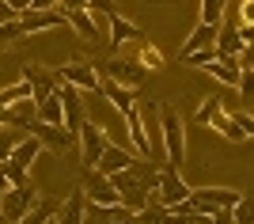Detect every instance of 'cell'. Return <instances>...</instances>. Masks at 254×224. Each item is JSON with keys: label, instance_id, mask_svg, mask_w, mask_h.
<instances>
[{"label": "cell", "instance_id": "6da1fadb", "mask_svg": "<svg viewBox=\"0 0 254 224\" xmlns=\"http://www.w3.org/2000/svg\"><path fill=\"white\" fill-rule=\"evenodd\" d=\"M159 126H163V156H167V167L182 171V160H186V137H182L179 110L159 107Z\"/></svg>", "mask_w": 254, "mask_h": 224}, {"label": "cell", "instance_id": "7a4b0ae2", "mask_svg": "<svg viewBox=\"0 0 254 224\" xmlns=\"http://www.w3.org/2000/svg\"><path fill=\"white\" fill-rule=\"evenodd\" d=\"M76 141H80V167H95L103 149L110 145V137L103 133L99 122H84V126L76 129Z\"/></svg>", "mask_w": 254, "mask_h": 224}, {"label": "cell", "instance_id": "3957f363", "mask_svg": "<svg viewBox=\"0 0 254 224\" xmlns=\"http://www.w3.org/2000/svg\"><path fill=\"white\" fill-rule=\"evenodd\" d=\"M159 205H182V202H190V182H182V171L175 167H159Z\"/></svg>", "mask_w": 254, "mask_h": 224}, {"label": "cell", "instance_id": "277c9868", "mask_svg": "<svg viewBox=\"0 0 254 224\" xmlns=\"http://www.w3.org/2000/svg\"><path fill=\"white\" fill-rule=\"evenodd\" d=\"M84 194H87V202L91 205H118V190H114V182H110V175H103V171L95 167H84Z\"/></svg>", "mask_w": 254, "mask_h": 224}, {"label": "cell", "instance_id": "5b68a950", "mask_svg": "<svg viewBox=\"0 0 254 224\" xmlns=\"http://www.w3.org/2000/svg\"><path fill=\"white\" fill-rule=\"evenodd\" d=\"M31 205H38V198H34V186L31 182H23V186H8L4 190V202H0V213H4V221L15 224Z\"/></svg>", "mask_w": 254, "mask_h": 224}, {"label": "cell", "instance_id": "8992f818", "mask_svg": "<svg viewBox=\"0 0 254 224\" xmlns=\"http://www.w3.org/2000/svg\"><path fill=\"white\" fill-rule=\"evenodd\" d=\"M57 95H61V110H64V129L76 137V129L87 122L84 114V99H80V87L64 84V80H57Z\"/></svg>", "mask_w": 254, "mask_h": 224}, {"label": "cell", "instance_id": "52a82bcc", "mask_svg": "<svg viewBox=\"0 0 254 224\" xmlns=\"http://www.w3.org/2000/svg\"><path fill=\"white\" fill-rule=\"evenodd\" d=\"M243 194L239 190H228V186H201V190H190V205L193 209H232Z\"/></svg>", "mask_w": 254, "mask_h": 224}, {"label": "cell", "instance_id": "ba28073f", "mask_svg": "<svg viewBox=\"0 0 254 224\" xmlns=\"http://www.w3.org/2000/svg\"><path fill=\"white\" fill-rule=\"evenodd\" d=\"M103 73H106V80H114V84L129 87V91L144 84V65L126 61V57H114V61H106V65H103Z\"/></svg>", "mask_w": 254, "mask_h": 224}, {"label": "cell", "instance_id": "9c48e42d", "mask_svg": "<svg viewBox=\"0 0 254 224\" xmlns=\"http://www.w3.org/2000/svg\"><path fill=\"white\" fill-rule=\"evenodd\" d=\"M57 80H64V84L80 87V91H99V87H103V76H99L91 65H84V61H68V65H61Z\"/></svg>", "mask_w": 254, "mask_h": 224}, {"label": "cell", "instance_id": "30bf717a", "mask_svg": "<svg viewBox=\"0 0 254 224\" xmlns=\"http://www.w3.org/2000/svg\"><path fill=\"white\" fill-rule=\"evenodd\" d=\"M27 133L42 141V149H57V152L72 141V133H68L64 126H50V122H42V118H31V122H27Z\"/></svg>", "mask_w": 254, "mask_h": 224}, {"label": "cell", "instance_id": "8fae6325", "mask_svg": "<svg viewBox=\"0 0 254 224\" xmlns=\"http://www.w3.org/2000/svg\"><path fill=\"white\" fill-rule=\"evenodd\" d=\"M126 133H129V145H133V156H137V160H152V145H148V133H144L140 103L126 114Z\"/></svg>", "mask_w": 254, "mask_h": 224}, {"label": "cell", "instance_id": "7c38bea8", "mask_svg": "<svg viewBox=\"0 0 254 224\" xmlns=\"http://www.w3.org/2000/svg\"><path fill=\"white\" fill-rule=\"evenodd\" d=\"M19 23H23L27 34H38V31H50V27H61V23H68V19H64V8H50V11L27 8V11H19Z\"/></svg>", "mask_w": 254, "mask_h": 224}, {"label": "cell", "instance_id": "4fadbf2b", "mask_svg": "<svg viewBox=\"0 0 254 224\" xmlns=\"http://www.w3.org/2000/svg\"><path fill=\"white\" fill-rule=\"evenodd\" d=\"M133 149H126V145H106L103 149V156H99V163H95V171H103V175H118V171H126V167H133Z\"/></svg>", "mask_w": 254, "mask_h": 224}, {"label": "cell", "instance_id": "5bb4252c", "mask_svg": "<svg viewBox=\"0 0 254 224\" xmlns=\"http://www.w3.org/2000/svg\"><path fill=\"white\" fill-rule=\"evenodd\" d=\"M64 19L76 27V34L80 38H87V42H99L103 38V19H95L87 8H80V11H64Z\"/></svg>", "mask_w": 254, "mask_h": 224}, {"label": "cell", "instance_id": "9a60e30c", "mask_svg": "<svg viewBox=\"0 0 254 224\" xmlns=\"http://www.w3.org/2000/svg\"><path fill=\"white\" fill-rule=\"evenodd\" d=\"M84 221H87V194L80 186V190H72L64 198L61 213H57V224H84Z\"/></svg>", "mask_w": 254, "mask_h": 224}, {"label": "cell", "instance_id": "2e32d148", "mask_svg": "<svg viewBox=\"0 0 254 224\" xmlns=\"http://www.w3.org/2000/svg\"><path fill=\"white\" fill-rule=\"evenodd\" d=\"M247 50L243 34H239V27L235 23H220V31H216V54L220 57H239Z\"/></svg>", "mask_w": 254, "mask_h": 224}, {"label": "cell", "instance_id": "e0dca14e", "mask_svg": "<svg viewBox=\"0 0 254 224\" xmlns=\"http://www.w3.org/2000/svg\"><path fill=\"white\" fill-rule=\"evenodd\" d=\"M23 80H31L34 103H42V99H50L53 91H57V76L46 73V69H38V65H27V69H23Z\"/></svg>", "mask_w": 254, "mask_h": 224}, {"label": "cell", "instance_id": "ac0fdd59", "mask_svg": "<svg viewBox=\"0 0 254 224\" xmlns=\"http://www.w3.org/2000/svg\"><path fill=\"white\" fill-rule=\"evenodd\" d=\"M99 95H106V99H110V107H114V110H118L122 118H126L129 110L137 107V95H133L129 87L114 84V80H103V87H99Z\"/></svg>", "mask_w": 254, "mask_h": 224}, {"label": "cell", "instance_id": "d6986e66", "mask_svg": "<svg viewBox=\"0 0 254 224\" xmlns=\"http://www.w3.org/2000/svg\"><path fill=\"white\" fill-rule=\"evenodd\" d=\"M205 69H209V76L220 80L224 87H239V73H243V69H239V57H216V61H209Z\"/></svg>", "mask_w": 254, "mask_h": 224}, {"label": "cell", "instance_id": "ffe728a7", "mask_svg": "<svg viewBox=\"0 0 254 224\" xmlns=\"http://www.w3.org/2000/svg\"><path fill=\"white\" fill-rule=\"evenodd\" d=\"M205 126H212V129H216V133H224V137H228V141H243V137H247L243 129L235 126V118L228 114V110H224V103H216V107H212V114L205 118Z\"/></svg>", "mask_w": 254, "mask_h": 224}, {"label": "cell", "instance_id": "44dd1931", "mask_svg": "<svg viewBox=\"0 0 254 224\" xmlns=\"http://www.w3.org/2000/svg\"><path fill=\"white\" fill-rule=\"evenodd\" d=\"M216 31H220V27L197 23V27H193V34L186 38V42H182V61H186L190 54H197V50H205V46H216Z\"/></svg>", "mask_w": 254, "mask_h": 224}, {"label": "cell", "instance_id": "7402d4cb", "mask_svg": "<svg viewBox=\"0 0 254 224\" xmlns=\"http://www.w3.org/2000/svg\"><path fill=\"white\" fill-rule=\"evenodd\" d=\"M38 152H42V141H38V137H31V133H27V137H23L19 145L11 149L8 163H11V167H23V171H27V167H31V163H34V156H38Z\"/></svg>", "mask_w": 254, "mask_h": 224}, {"label": "cell", "instance_id": "603a6c76", "mask_svg": "<svg viewBox=\"0 0 254 224\" xmlns=\"http://www.w3.org/2000/svg\"><path fill=\"white\" fill-rule=\"evenodd\" d=\"M106 27H110V46H122V42H137L140 31H137V23H129L122 19V15H106Z\"/></svg>", "mask_w": 254, "mask_h": 224}, {"label": "cell", "instance_id": "cb8c5ba5", "mask_svg": "<svg viewBox=\"0 0 254 224\" xmlns=\"http://www.w3.org/2000/svg\"><path fill=\"white\" fill-rule=\"evenodd\" d=\"M38 118L50 122V126H64V110H61V95H57V91H53L50 99L38 103Z\"/></svg>", "mask_w": 254, "mask_h": 224}, {"label": "cell", "instance_id": "d4e9b609", "mask_svg": "<svg viewBox=\"0 0 254 224\" xmlns=\"http://www.w3.org/2000/svg\"><path fill=\"white\" fill-rule=\"evenodd\" d=\"M23 99H34L31 80H19V84L4 87V91H0V107H15V103H23Z\"/></svg>", "mask_w": 254, "mask_h": 224}, {"label": "cell", "instance_id": "484cf974", "mask_svg": "<svg viewBox=\"0 0 254 224\" xmlns=\"http://www.w3.org/2000/svg\"><path fill=\"white\" fill-rule=\"evenodd\" d=\"M224 15H228V0H201V23L220 27Z\"/></svg>", "mask_w": 254, "mask_h": 224}, {"label": "cell", "instance_id": "4316f807", "mask_svg": "<svg viewBox=\"0 0 254 224\" xmlns=\"http://www.w3.org/2000/svg\"><path fill=\"white\" fill-rule=\"evenodd\" d=\"M53 217H57V205L46 202V205H31V209H27L15 224H46V221H53Z\"/></svg>", "mask_w": 254, "mask_h": 224}, {"label": "cell", "instance_id": "83f0119b", "mask_svg": "<svg viewBox=\"0 0 254 224\" xmlns=\"http://www.w3.org/2000/svg\"><path fill=\"white\" fill-rule=\"evenodd\" d=\"M137 65H144V69H159V50L152 42H144V38H137Z\"/></svg>", "mask_w": 254, "mask_h": 224}, {"label": "cell", "instance_id": "f1b7e54d", "mask_svg": "<svg viewBox=\"0 0 254 224\" xmlns=\"http://www.w3.org/2000/svg\"><path fill=\"white\" fill-rule=\"evenodd\" d=\"M232 217H235V224H254V198H239L232 205Z\"/></svg>", "mask_w": 254, "mask_h": 224}, {"label": "cell", "instance_id": "f546056e", "mask_svg": "<svg viewBox=\"0 0 254 224\" xmlns=\"http://www.w3.org/2000/svg\"><path fill=\"white\" fill-rule=\"evenodd\" d=\"M19 133H15V129H8V126H0V160H8L11 156V149H15V145H19Z\"/></svg>", "mask_w": 254, "mask_h": 224}, {"label": "cell", "instance_id": "4dcf8cb0", "mask_svg": "<svg viewBox=\"0 0 254 224\" xmlns=\"http://www.w3.org/2000/svg\"><path fill=\"white\" fill-rule=\"evenodd\" d=\"M23 23H19V15H15V19H8L4 23V27H0V46H8V42H15V38H23Z\"/></svg>", "mask_w": 254, "mask_h": 224}, {"label": "cell", "instance_id": "1f68e13d", "mask_svg": "<svg viewBox=\"0 0 254 224\" xmlns=\"http://www.w3.org/2000/svg\"><path fill=\"white\" fill-rule=\"evenodd\" d=\"M216 57H220V54H216V46H205V50H197V54L186 57V65H197V69H205V65L216 61Z\"/></svg>", "mask_w": 254, "mask_h": 224}, {"label": "cell", "instance_id": "d6a6232c", "mask_svg": "<svg viewBox=\"0 0 254 224\" xmlns=\"http://www.w3.org/2000/svg\"><path fill=\"white\" fill-rule=\"evenodd\" d=\"M235 126H239V129H243V133H247V137H254V114H247V110H235Z\"/></svg>", "mask_w": 254, "mask_h": 224}, {"label": "cell", "instance_id": "836d02e7", "mask_svg": "<svg viewBox=\"0 0 254 224\" xmlns=\"http://www.w3.org/2000/svg\"><path fill=\"white\" fill-rule=\"evenodd\" d=\"M239 91H243L247 99H254V69H243V73H239Z\"/></svg>", "mask_w": 254, "mask_h": 224}, {"label": "cell", "instance_id": "e575fe53", "mask_svg": "<svg viewBox=\"0 0 254 224\" xmlns=\"http://www.w3.org/2000/svg\"><path fill=\"white\" fill-rule=\"evenodd\" d=\"M239 27H254V0L239 4Z\"/></svg>", "mask_w": 254, "mask_h": 224}, {"label": "cell", "instance_id": "d590c367", "mask_svg": "<svg viewBox=\"0 0 254 224\" xmlns=\"http://www.w3.org/2000/svg\"><path fill=\"white\" fill-rule=\"evenodd\" d=\"M239 69H254V42H247V50L239 54Z\"/></svg>", "mask_w": 254, "mask_h": 224}, {"label": "cell", "instance_id": "8d00e7d4", "mask_svg": "<svg viewBox=\"0 0 254 224\" xmlns=\"http://www.w3.org/2000/svg\"><path fill=\"white\" fill-rule=\"evenodd\" d=\"M91 8H95V11H103V15H114V0H91ZM91 8H87V11H91Z\"/></svg>", "mask_w": 254, "mask_h": 224}, {"label": "cell", "instance_id": "74e56055", "mask_svg": "<svg viewBox=\"0 0 254 224\" xmlns=\"http://www.w3.org/2000/svg\"><path fill=\"white\" fill-rule=\"evenodd\" d=\"M212 224H235L232 209H212Z\"/></svg>", "mask_w": 254, "mask_h": 224}, {"label": "cell", "instance_id": "f35d334b", "mask_svg": "<svg viewBox=\"0 0 254 224\" xmlns=\"http://www.w3.org/2000/svg\"><path fill=\"white\" fill-rule=\"evenodd\" d=\"M64 11H80V8H91V0H61Z\"/></svg>", "mask_w": 254, "mask_h": 224}, {"label": "cell", "instance_id": "ab89813d", "mask_svg": "<svg viewBox=\"0 0 254 224\" xmlns=\"http://www.w3.org/2000/svg\"><path fill=\"white\" fill-rule=\"evenodd\" d=\"M15 15H19V11H15V8H8V4L0 0V27H4V23H8V19H15Z\"/></svg>", "mask_w": 254, "mask_h": 224}, {"label": "cell", "instance_id": "60d3db41", "mask_svg": "<svg viewBox=\"0 0 254 224\" xmlns=\"http://www.w3.org/2000/svg\"><path fill=\"white\" fill-rule=\"evenodd\" d=\"M31 8L34 11H50V8H57V0H31Z\"/></svg>", "mask_w": 254, "mask_h": 224}, {"label": "cell", "instance_id": "b9f144b4", "mask_svg": "<svg viewBox=\"0 0 254 224\" xmlns=\"http://www.w3.org/2000/svg\"><path fill=\"white\" fill-rule=\"evenodd\" d=\"M4 4H8V8H15V11H27V8H31V0H4Z\"/></svg>", "mask_w": 254, "mask_h": 224}, {"label": "cell", "instance_id": "7bdbcfd3", "mask_svg": "<svg viewBox=\"0 0 254 224\" xmlns=\"http://www.w3.org/2000/svg\"><path fill=\"white\" fill-rule=\"evenodd\" d=\"M0 126H11V110L8 107H0Z\"/></svg>", "mask_w": 254, "mask_h": 224}, {"label": "cell", "instance_id": "ee69618b", "mask_svg": "<svg viewBox=\"0 0 254 224\" xmlns=\"http://www.w3.org/2000/svg\"><path fill=\"white\" fill-rule=\"evenodd\" d=\"M4 190H8V186H4V182H0V202H4Z\"/></svg>", "mask_w": 254, "mask_h": 224}, {"label": "cell", "instance_id": "f6af8a7d", "mask_svg": "<svg viewBox=\"0 0 254 224\" xmlns=\"http://www.w3.org/2000/svg\"><path fill=\"white\" fill-rule=\"evenodd\" d=\"M46 224H57V217H53V221H46Z\"/></svg>", "mask_w": 254, "mask_h": 224}]
</instances>
